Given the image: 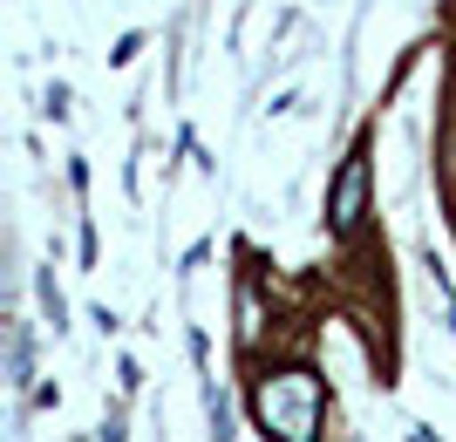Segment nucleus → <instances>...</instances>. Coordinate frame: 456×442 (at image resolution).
<instances>
[{
    "instance_id": "1",
    "label": "nucleus",
    "mask_w": 456,
    "mask_h": 442,
    "mask_svg": "<svg viewBox=\"0 0 456 442\" xmlns=\"http://www.w3.org/2000/svg\"><path fill=\"white\" fill-rule=\"evenodd\" d=\"M252 415H259V429L280 436V442H314L321 436V382L300 374V367L266 374L259 395H252Z\"/></svg>"
},
{
    "instance_id": "2",
    "label": "nucleus",
    "mask_w": 456,
    "mask_h": 442,
    "mask_svg": "<svg viewBox=\"0 0 456 442\" xmlns=\"http://www.w3.org/2000/svg\"><path fill=\"white\" fill-rule=\"evenodd\" d=\"M362 212H368V136L347 150L341 177H334V191H327V225L354 231V225H362Z\"/></svg>"
},
{
    "instance_id": "3",
    "label": "nucleus",
    "mask_w": 456,
    "mask_h": 442,
    "mask_svg": "<svg viewBox=\"0 0 456 442\" xmlns=\"http://www.w3.org/2000/svg\"><path fill=\"white\" fill-rule=\"evenodd\" d=\"M7 382L14 388L35 382V341H28V327H7Z\"/></svg>"
},
{
    "instance_id": "4",
    "label": "nucleus",
    "mask_w": 456,
    "mask_h": 442,
    "mask_svg": "<svg viewBox=\"0 0 456 442\" xmlns=\"http://www.w3.org/2000/svg\"><path fill=\"white\" fill-rule=\"evenodd\" d=\"M35 293H41V307H48V320H55V334H61V327H69V307H61L55 279H35Z\"/></svg>"
},
{
    "instance_id": "5",
    "label": "nucleus",
    "mask_w": 456,
    "mask_h": 442,
    "mask_svg": "<svg viewBox=\"0 0 456 442\" xmlns=\"http://www.w3.org/2000/svg\"><path fill=\"white\" fill-rule=\"evenodd\" d=\"M409 442H429V429H409Z\"/></svg>"
}]
</instances>
